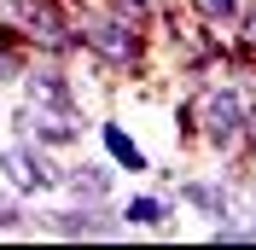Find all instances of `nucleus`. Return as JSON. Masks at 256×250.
<instances>
[{"label": "nucleus", "mask_w": 256, "mask_h": 250, "mask_svg": "<svg viewBox=\"0 0 256 250\" xmlns=\"http://www.w3.org/2000/svg\"><path fill=\"white\" fill-rule=\"evenodd\" d=\"M47 227L70 238H111L122 233V216H111V210H47Z\"/></svg>", "instance_id": "nucleus-6"}, {"label": "nucleus", "mask_w": 256, "mask_h": 250, "mask_svg": "<svg viewBox=\"0 0 256 250\" xmlns=\"http://www.w3.org/2000/svg\"><path fill=\"white\" fill-rule=\"evenodd\" d=\"M64 186L76 192L82 204H105L111 198V169L105 163H76V169H64Z\"/></svg>", "instance_id": "nucleus-8"}, {"label": "nucleus", "mask_w": 256, "mask_h": 250, "mask_svg": "<svg viewBox=\"0 0 256 250\" xmlns=\"http://www.w3.org/2000/svg\"><path fill=\"white\" fill-rule=\"evenodd\" d=\"M198 122H204V140L216 146V152H233V146L250 134L256 110H250V99H244L233 82H222V88H204V94H198Z\"/></svg>", "instance_id": "nucleus-1"}, {"label": "nucleus", "mask_w": 256, "mask_h": 250, "mask_svg": "<svg viewBox=\"0 0 256 250\" xmlns=\"http://www.w3.org/2000/svg\"><path fill=\"white\" fill-rule=\"evenodd\" d=\"M239 30H244V41H250V47H256V0H250V6H244V18H239Z\"/></svg>", "instance_id": "nucleus-16"}, {"label": "nucleus", "mask_w": 256, "mask_h": 250, "mask_svg": "<svg viewBox=\"0 0 256 250\" xmlns=\"http://www.w3.org/2000/svg\"><path fill=\"white\" fill-rule=\"evenodd\" d=\"M180 198L198 204L204 216H233V204H227V186H210V180H186L180 186Z\"/></svg>", "instance_id": "nucleus-10"}, {"label": "nucleus", "mask_w": 256, "mask_h": 250, "mask_svg": "<svg viewBox=\"0 0 256 250\" xmlns=\"http://www.w3.org/2000/svg\"><path fill=\"white\" fill-rule=\"evenodd\" d=\"M175 204H163V198H128L122 210V227H163V216H169Z\"/></svg>", "instance_id": "nucleus-12"}, {"label": "nucleus", "mask_w": 256, "mask_h": 250, "mask_svg": "<svg viewBox=\"0 0 256 250\" xmlns=\"http://www.w3.org/2000/svg\"><path fill=\"white\" fill-rule=\"evenodd\" d=\"M76 47L99 52L105 64H134L140 58V35L128 12H76Z\"/></svg>", "instance_id": "nucleus-2"}, {"label": "nucleus", "mask_w": 256, "mask_h": 250, "mask_svg": "<svg viewBox=\"0 0 256 250\" xmlns=\"http://www.w3.org/2000/svg\"><path fill=\"white\" fill-rule=\"evenodd\" d=\"M244 238H256V221H222L216 227V244H244Z\"/></svg>", "instance_id": "nucleus-13"}, {"label": "nucleus", "mask_w": 256, "mask_h": 250, "mask_svg": "<svg viewBox=\"0 0 256 250\" xmlns=\"http://www.w3.org/2000/svg\"><path fill=\"white\" fill-rule=\"evenodd\" d=\"M12 122H18L24 140H41V146H70V140H82V122H76V116H58V110H41V105H24Z\"/></svg>", "instance_id": "nucleus-5"}, {"label": "nucleus", "mask_w": 256, "mask_h": 250, "mask_svg": "<svg viewBox=\"0 0 256 250\" xmlns=\"http://www.w3.org/2000/svg\"><path fill=\"white\" fill-rule=\"evenodd\" d=\"M18 76H24V58L0 47V88H6V82H18Z\"/></svg>", "instance_id": "nucleus-14"}, {"label": "nucleus", "mask_w": 256, "mask_h": 250, "mask_svg": "<svg viewBox=\"0 0 256 250\" xmlns=\"http://www.w3.org/2000/svg\"><path fill=\"white\" fill-rule=\"evenodd\" d=\"M99 134H105V152H111V157H116V163H122L128 174H146V169H152V163H146V152H140V146H134V140H128V134H122V128H116V122H105V128H99Z\"/></svg>", "instance_id": "nucleus-9"}, {"label": "nucleus", "mask_w": 256, "mask_h": 250, "mask_svg": "<svg viewBox=\"0 0 256 250\" xmlns=\"http://www.w3.org/2000/svg\"><path fill=\"white\" fill-rule=\"evenodd\" d=\"M12 12L24 18V30H30L41 47H52V52L76 47V18H70V6H64V0H18Z\"/></svg>", "instance_id": "nucleus-4"}, {"label": "nucleus", "mask_w": 256, "mask_h": 250, "mask_svg": "<svg viewBox=\"0 0 256 250\" xmlns=\"http://www.w3.org/2000/svg\"><path fill=\"white\" fill-rule=\"evenodd\" d=\"M244 6H250V0H192V12L204 18L210 30H233L244 18Z\"/></svg>", "instance_id": "nucleus-11"}, {"label": "nucleus", "mask_w": 256, "mask_h": 250, "mask_svg": "<svg viewBox=\"0 0 256 250\" xmlns=\"http://www.w3.org/2000/svg\"><path fill=\"white\" fill-rule=\"evenodd\" d=\"M18 221H24V216H18V204L0 192V227H18Z\"/></svg>", "instance_id": "nucleus-15"}, {"label": "nucleus", "mask_w": 256, "mask_h": 250, "mask_svg": "<svg viewBox=\"0 0 256 250\" xmlns=\"http://www.w3.org/2000/svg\"><path fill=\"white\" fill-rule=\"evenodd\" d=\"M24 94H30V105H41V110L76 116V94H70V82H64L58 70H30V76H24Z\"/></svg>", "instance_id": "nucleus-7"}, {"label": "nucleus", "mask_w": 256, "mask_h": 250, "mask_svg": "<svg viewBox=\"0 0 256 250\" xmlns=\"http://www.w3.org/2000/svg\"><path fill=\"white\" fill-rule=\"evenodd\" d=\"M140 6H146V0H116V12H128V18L140 12Z\"/></svg>", "instance_id": "nucleus-17"}, {"label": "nucleus", "mask_w": 256, "mask_h": 250, "mask_svg": "<svg viewBox=\"0 0 256 250\" xmlns=\"http://www.w3.org/2000/svg\"><path fill=\"white\" fill-rule=\"evenodd\" d=\"M0 169H6V180H12L18 192H52V186H64V169L41 152V140L30 146L24 134H18V146L0 152Z\"/></svg>", "instance_id": "nucleus-3"}]
</instances>
